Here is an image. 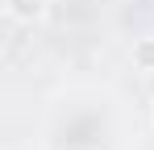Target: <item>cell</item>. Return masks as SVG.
Returning <instances> with one entry per match:
<instances>
[{
	"label": "cell",
	"mask_w": 154,
	"mask_h": 150,
	"mask_svg": "<svg viewBox=\"0 0 154 150\" xmlns=\"http://www.w3.org/2000/svg\"><path fill=\"white\" fill-rule=\"evenodd\" d=\"M8 8H13V17H21V21H33V17L42 13V0H8Z\"/></svg>",
	"instance_id": "obj_1"
}]
</instances>
